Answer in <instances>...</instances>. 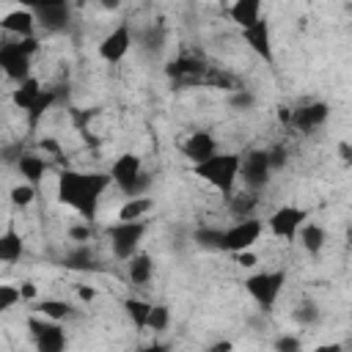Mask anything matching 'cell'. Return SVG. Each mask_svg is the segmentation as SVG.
<instances>
[{
  "mask_svg": "<svg viewBox=\"0 0 352 352\" xmlns=\"http://www.w3.org/2000/svg\"><path fill=\"white\" fill-rule=\"evenodd\" d=\"M228 16H231L242 30H248L250 25H256V22L261 19V3H258V0H236V3H231Z\"/></svg>",
  "mask_w": 352,
  "mask_h": 352,
  "instance_id": "cell-19",
  "label": "cell"
},
{
  "mask_svg": "<svg viewBox=\"0 0 352 352\" xmlns=\"http://www.w3.org/2000/svg\"><path fill=\"white\" fill-rule=\"evenodd\" d=\"M297 239H300L302 250H305V253H311V256H316V253L324 248V242H327L324 228H322L319 223H305V226L297 231Z\"/></svg>",
  "mask_w": 352,
  "mask_h": 352,
  "instance_id": "cell-22",
  "label": "cell"
},
{
  "mask_svg": "<svg viewBox=\"0 0 352 352\" xmlns=\"http://www.w3.org/2000/svg\"><path fill=\"white\" fill-rule=\"evenodd\" d=\"M126 275H129V283L135 286H146L151 278H154V261L148 253H135L126 264Z\"/></svg>",
  "mask_w": 352,
  "mask_h": 352,
  "instance_id": "cell-20",
  "label": "cell"
},
{
  "mask_svg": "<svg viewBox=\"0 0 352 352\" xmlns=\"http://www.w3.org/2000/svg\"><path fill=\"white\" fill-rule=\"evenodd\" d=\"M236 261L242 264V267H253L258 258H256V253H250V250H245V253H236Z\"/></svg>",
  "mask_w": 352,
  "mask_h": 352,
  "instance_id": "cell-40",
  "label": "cell"
},
{
  "mask_svg": "<svg viewBox=\"0 0 352 352\" xmlns=\"http://www.w3.org/2000/svg\"><path fill=\"white\" fill-rule=\"evenodd\" d=\"M16 170L25 176V184L38 187L41 179H44V173H47V160L38 157V154H25V151H22L19 160H16Z\"/></svg>",
  "mask_w": 352,
  "mask_h": 352,
  "instance_id": "cell-17",
  "label": "cell"
},
{
  "mask_svg": "<svg viewBox=\"0 0 352 352\" xmlns=\"http://www.w3.org/2000/svg\"><path fill=\"white\" fill-rule=\"evenodd\" d=\"M0 28L16 38H30L36 30V16L30 8H14L0 19Z\"/></svg>",
  "mask_w": 352,
  "mask_h": 352,
  "instance_id": "cell-16",
  "label": "cell"
},
{
  "mask_svg": "<svg viewBox=\"0 0 352 352\" xmlns=\"http://www.w3.org/2000/svg\"><path fill=\"white\" fill-rule=\"evenodd\" d=\"M242 36H245V41H248V47L264 60V63H275V52H272V33H270V22H267V16H261L256 25H250L248 30H242Z\"/></svg>",
  "mask_w": 352,
  "mask_h": 352,
  "instance_id": "cell-12",
  "label": "cell"
},
{
  "mask_svg": "<svg viewBox=\"0 0 352 352\" xmlns=\"http://www.w3.org/2000/svg\"><path fill=\"white\" fill-rule=\"evenodd\" d=\"M195 245L204 248V250H220L223 245V228H214V226H201L195 234H192Z\"/></svg>",
  "mask_w": 352,
  "mask_h": 352,
  "instance_id": "cell-27",
  "label": "cell"
},
{
  "mask_svg": "<svg viewBox=\"0 0 352 352\" xmlns=\"http://www.w3.org/2000/svg\"><path fill=\"white\" fill-rule=\"evenodd\" d=\"M283 283H286L283 270H264V272H253V275L245 278V292L256 300V305L270 311L275 305V300L280 297Z\"/></svg>",
  "mask_w": 352,
  "mask_h": 352,
  "instance_id": "cell-6",
  "label": "cell"
},
{
  "mask_svg": "<svg viewBox=\"0 0 352 352\" xmlns=\"http://www.w3.org/2000/svg\"><path fill=\"white\" fill-rule=\"evenodd\" d=\"M77 294H80L82 302H91V300L96 297V289H91V286H77Z\"/></svg>",
  "mask_w": 352,
  "mask_h": 352,
  "instance_id": "cell-41",
  "label": "cell"
},
{
  "mask_svg": "<svg viewBox=\"0 0 352 352\" xmlns=\"http://www.w3.org/2000/svg\"><path fill=\"white\" fill-rule=\"evenodd\" d=\"M330 118V104L327 102H308L297 110H292V126L300 129V132H314L319 129L324 121Z\"/></svg>",
  "mask_w": 352,
  "mask_h": 352,
  "instance_id": "cell-13",
  "label": "cell"
},
{
  "mask_svg": "<svg viewBox=\"0 0 352 352\" xmlns=\"http://www.w3.org/2000/svg\"><path fill=\"white\" fill-rule=\"evenodd\" d=\"M338 154H341V160H344V162H349V160H352V148H349V143H346V140H341V143H338Z\"/></svg>",
  "mask_w": 352,
  "mask_h": 352,
  "instance_id": "cell-42",
  "label": "cell"
},
{
  "mask_svg": "<svg viewBox=\"0 0 352 352\" xmlns=\"http://www.w3.org/2000/svg\"><path fill=\"white\" fill-rule=\"evenodd\" d=\"M148 231V223L146 220H118L113 226H107V239H110V250L118 261H129L135 253H138V245L143 242Z\"/></svg>",
  "mask_w": 352,
  "mask_h": 352,
  "instance_id": "cell-5",
  "label": "cell"
},
{
  "mask_svg": "<svg viewBox=\"0 0 352 352\" xmlns=\"http://www.w3.org/2000/svg\"><path fill=\"white\" fill-rule=\"evenodd\" d=\"M151 209H154V201L146 198V195H140V198H126V201L121 204V209H118V220H124V223H129V220H143Z\"/></svg>",
  "mask_w": 352,
  "mask_h": 352,
  "instance_id": "cell-24",
  "label": "cell"
},
{
  "mask_svg": "<svg viewBox=\"0 0 352 352\" xmlns=\"http://www.w3.org/2000/svg\"><path fill=\"white\" fill-rule=\"evenodd\" d=\"M63 264H66L69 270H91V267H94V253H91L88 245H80V248H74V250L66 253Z\"/></svg>",
  "mask_w": 352,
  "mask_h": 352,
  "instance_id": "cell-28",
  "label": "cell"
},
{
  "mask_svg": "<svg viewBox=\"0 0 352 352\" xmlns=\"http://www.w3.org/2000/svg\"><path fill=\"white\" fill-rule=\"evenodd\" d=\"M69 239L85 245V242L91 239V223H77V226H72V228H69Z\"/></svg>",
  "mask_w": 352,
  "mask_h": 352,
  "instance_id": "cell-35",
  "label": "cell"
},
{
  "mask_svg": "<svg viewBox=\"0 0 352 352\" xmlns=\"http://www.w3.org/2000/svg\"><path fill=\"white\" fill-rule=\"evenodd\" d=\"M278 118H280V124H289L292 121V107H278Z\"/></svg>",
  "mask_w": 352,
  "mask_h": 352,
  "instance_id": "cell-43",
  "label": "cell"
},
{
  "mask_svg": "<svg viewBox=\"0 0 352 352\" xmlns=\"http://www.w3.org/2000/svg\"><path fill=\"white\" fill-rule=\"evenodd\" d=\"M25 253V242H22V234L8 226L3 234H0V264H16Z\"/></svg>",
  "mask_w": 352,
  "mask_h": 352,
  "instance_id": "cell-18",
  "label": "cell"
},
{
  "mask_svg": "<svg viewBox=\"0 0 352 352\" xmlns=\"http://www.w3.org/2000/svg\"><path fill=\"white\" fill-rule=\"evenodd\" d=\"M311 352H344V344L330 341V344H319V346H314Z\"/></svg>",
  "mask_w": 352,
  "mask_h": 352,
  "instance_id": "cell-39",
  "label": "cell"
},
{
  "mask_svg": "<svg viewBox=\"0 0 352 352\" xmlns=\"http://www.w3.org/2000/svg\"><path fill=\"white\" fill-rule=\"evenodd\" d=\"M36 311H38L44 319H50V322H63V319H69V316L74 314V308H72L66 300H55V297L38 300V302H36Z\"/></svg>",
  "mask_w": 352,
  "mask_h": 352,
  "instance_id": "cell-23",
  "label": "cell"
},
{
  "mask_svg": "<svg viewBox=\"0 0 352 352\" xmlns=\"http://www.w3.org/2000/svg\"><path fill=\"white\" fill-rule=\"evenodd\" d=\"M8 198H11V204H14V206L25 209V206H30V204L36 201V187H30V184H25V182H22V184L11 187Z\"/></svg>",
  "mask_w": 352,
  "mask_h": 352,
  "instance_id": "cell-30",
  "label": "cell"
},
{
  "mask_svg": "<svg viewBox=\"0 0 352 352\" xmlns=\"http://www.w3.org/2000/svg\"><path fill=\"white\" fill-rule=\"evenodd\" d=\"M110 187V176L102 170H74L63 168L58 173V201L72 206L85 223L96 217L102 192Z\"/></svg>",
  "mask_w": 352,
  "mask_h": 352,
  "instance_id": "cell-1",
  "label": "cell"
},
{
  "mask_svg": "<svg viewBox=\"0 0 352 352\" xmlns=\"http://www.w3.org/2000/svg\"><path fill=\"white\" fill-rule=\"evenodd\" d=\"M36 16V25H41L44 30H66L69 25V6L66 3H44V6H33L30 8Z\"/></svg>",
  "mask_w": 352,
  "mask_h": 352,
  "instance_id": "cell-14",
  "label": "cell"
},
{
  "mask_svg": "<svg viewBox=\"0 0 352 352\" xmlns=\"http://www.w3.org/2000/svg\"><path fill=\"white\" fill-rule=\"evenodd\" d=\"M270 176H272V168H270V160H267V148H253L242 157L239 162V179L242 184L256 192V190H264L270 184Z\"/></svg>",
  "mask_w": 352,
  "mask_h": 352,
  "instance_id": "cell-8",
  "label": "cell"
},
{
  "mask_svg": "<svg viewBox=\"0 0 352 352\" xmlns=\"http://www.w3.org/2000/svg\"><path fill=\"white\" fill-rule=\"evenodd\" d=\"M36 50H38V41L33 36L0 44V69L6 72V77H11L14 82L28 80L30 77V58Z\"/></svg>",
  "mask_w": 352,
  "mask_h": 352,
  "instance_id": "cell-4",
  "label": "cell"
},
{
  "mask_svg": "<svg viewBox=\"0 0 352 352\" xmlns=\"http://www.w3.org/2000/svg\"><path fill=\"white\" fill-rule=\"evenodd\" d=\"M267 160H270V168H272V170H280V168L286 165V151H283L280 146L267 148Z\"/></svg>",
  "mask_w": 352,
  "mask_h": 352,
  "instance_id": "cell-36",
  "label": "cell"
},
{
  "mask_svg": "<svg viewBox=\"0 0 352 352\" xmlns=\"http://www.w3.org/2000/svg\"><path fill=\"white\" fill-rule=\"evenodd\" d=\"M261 231H264L261 220L242 217V220H236L234 226L223 228V245H220V250H223V253H234V256H236V253H245V250H250V248L258 242Z\"/></svg>",
  "mask_w": 352,
  "mask_h": 352,
  "instance_id": "cell-7",
  "label": "cell"
},
{
  "mask_svg": "<svg viewBox=\"0 0 352 352\" xmlns=\"http://www.w3.org/2000/svg\"><path fill=\"white\" fill-rule=\"evenodd\" d=\"M107 176H110V182H113L126 198H140V195L148 190V184H151V176L143 170V160H140L138 154H129V151L113 160Z\"/></svg>",
  "mask_w": 352,
  "mask_h": 352,
  "instance_id": "cell-3",
  "label": "cell"
},
{
  "mask_svg": "<svg viewBox=\"0 0 352 352\" xmlns=\"http://www.w3.org/2000/svg\"><path fill=\"white\" fill-rule=\"evenodd\" d=\"M19 286H11V283H0V314L11 311L16 302H19Z\"/></svg>",
  "mask_w": 352,
  "mask_h": 352,
  "instance_id": "cell-31",
  "label": "cell"
},
{
  "mask_svg": "<svg viewBox=\"0 0 352 352\" xmlns=\"http://www.w3.org/2000/svg\"><path fill=\"white\" fill-rule=\"evenodd\" d=\"M124 311H126V316L132 319V324L143 333V330H146V322H148L151 302H146V300H140V297H126V300H124Z\"/></svg>",
  "mask_w": 352,
  "mask_h": 352,
  "instance_id": "cell-26",
  "label": "cell"
},
{
  "mask_svg": "<svg viewBox=\"0 0 352 352\" xmlns=\"http://www.w3.org/2000/svg\"><path fill=\"white\" fill-rule=\"evenodd\" d=\"M239 162H242V154H236V151H217L209 160L192 165V173L201 182H206L209 187H214L217 192L231 195L236 182H239Z\"/></svg>",
  "mask_w": 352,
  "mask_h": 352,
  "instance_id": "cell-2",
  "label": "cell"
},
{
  "mask_svg": "<svg viewBox=\"0 0 352 352\" xmlns=\"http://www.w3.org/2000/svg\"><path fill=\"white\" fill-rule=\"evenodd\" d=\"M206 352H234V344L223 338V341H214V344H209V346H206Z\"/></svg>",
  "mask_w": 352,
  "mask_h": 352,
  "instance_id": "cell-38",
  "label": "cell"
},
{
  "mask_svg": "<svg viewBox=\"0 0 352 352\" xmlns=\"http://www.w3.org/2000/svg\"><path fill=\"white\" fill-rule=\"evenodd\" d=\"M275 352H302V344H300L297 336L283 333V336L275 338Z\"/></svg>",
  "mask_w": 352,
  "mask_h": 352,
  "instance_id": "cell-33",
  "label": "cell"
},
{
  "mask_svg": "<svg viewBox=\"0 0 352 352\" xmlns=\"http://www.w3.org/2000/svg\"><path fill=\"white\" fill-rule=\"evenodd\" d=\"M28 327L36 341V352H66V330L60 322H50L44 316H30Z\"/></svg>",
  "mask_w": 352,
  "mask_h": 352,
  "instance_id": "cell-10",
  "label": "cell"
},
{
  "mask_svg": "<svg viewBox=\"0 0 352 352\" xmlns=\"http://www.w3.org/2000/svg\"><path fill=\"white\" fill-rule=\"evenodd\" d=\"M305 223H308V212H305L302 206H292V204L275 209V212L270 214V220H267L270 234L278 236V239H286V242L297 239V231H300Z\"/></svg>",
  "mask_w": 352,
  "mask_h": 352,
  "instance_id": "cell-9",
  "label": "cell"
},
{
  "mask_svg": "<svg viewBox=\"0 0 352 352\" xmlns=\"http://www.w3.org/2000/svg\"><path fill=\"white\" fill-rule=\"evenodd\" d=\"M294 319H297L300 324H314V322L319 319V308H316V302H314V300L302 302V305L294 311Z\"/></svg>",
  "mask_w": 352,
  "mask_h": 352,
  "instance_id": "cell-32",
  "label": "cell"
},
{
  "mask_svg": "<svg viewBox=\"0 0 352 352\" xmlns=\"http://www.w3.org/2000/svg\"><path fill=\"white\" fill-rule=\"evenodd\" d=\"M129 47H132V30H129L126 22H121V25H116L99 41V58L107 60V63H118V60H124V55L129 52Z\"/></svg>",
  "mask_w": 352,
  "mask_h": 352,
  "instance_id": "cell-11",
  "label": "cell"
},
{
  "mask_svg": "<svg viewBox=\"0 0 352 352\" xmlns=\"http://www.w3.org/2000/svg\"><path fill=\"white\" fill-rule=\"evenodd\" d=\"M182 154H184L192 165H198V162L209 160L212 154H217V140H214L209 132L198 129V132H192V135L182 143Z\"/></svg>",
  "mask_w": 352,
  "mask_h": 352,
  "instance_id": "cell-15",
  "label": "cell"
},
{
  "mask_svg": "<svg viewBox=\"0 0 352 352\" xmlns=\"http://www.w3.org/2000/svg\"><path fill=\"white\" fill-rule=\"evenodd\" d=\"M55 104V91H50V88H44L41 94H38V99L30 104V110H28V126H30V132H36V126H38V121L44 118V113L50 110Z\"/></svg>",
  "mask_w": 352,
  "mask_h": 352,
  "instance_id": "cell-25",
  "label": "cell"
},
{
  "mask_svg": "<svg viewBox=\"0 0 352 352\" xmlns=\"http://www.w3.org/2000/svg\"><path fill=\"white\" fill-rule=\"evenodd\" d=\"M170 322V311L168 305H151L148 311V322H146V330H154V333H162Z\"/></svg>",
  "mask_w": 352,
  "mask_h": 352,
  "instance_id": "cell-29",
  "label": "cell"
},
{
  "mask_svg": "<svg viewBox=\"0 0 352 352\" xmlns=\"http://www.w3.org/2000/svg\"><path fill=\"white\" fill-rule=\"evenodd\" d=\"M138 352H168V344H148V346H143Z\"/></svg>",
  "mask_w": 352,
  "mask_h": 352,
  "instance_id": "cell-44",
  "label": "cell"
},
{
  "mask_svg": "<svg viewBox=\"0 0 352 352\" xmlns=\"http://www.w3.org/2000/svg\"><path fill=\"white\" fill-rule=\"evenodd\" d=\"M36 283H30V280H25V283H19V297L22 300H36Z\"/></svg>",
  "mask_w": 352,
  "mask_h": 352,
  "instance_id": "cell-37",
  "label": "cell"
},
{
  "mask_svg": "<svg viewBox=\"0 0 352 352\" xmlns=\"http://www.w3.org/2000/svg\"><path fill=\"white\" fill-rule=\"evenodd\" d=\"M41 91H44V88H41V82H38V80L30 74L28 80H22V82L14 88L11 102H14L19 110H25V113H28V110H30V104L38 99V94H41Z\"/></svg>",
  "mask_w": 352,
  "mask_h": 352,
  "instance_id": "cell-21",
  "label": "cell"
},
{
  "mask_svg": "<svg viewBox=\"0 0 352 352\" xmlns=\"http://www.w3.org/2000/svg\"><path fill=\"white\" fill-rule=\"evenodd\" d=\"M228 102H231V107H236V110H250V107L256 104V96H253L250 91H245V88H242V91L231 94V99H228Z\"/></svg>",
  "mask_w": 352,
  "mask_h": 352,
  "instance_id": "cell-34",
  "label": "cell"
}]
</instances>
